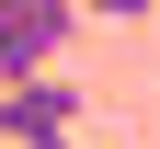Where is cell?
Wrapping results in <instances>:
<instances>
[{"label":"cell","instance_id":"1","mask_svg":"<svg viewBox=\"0 0 160 149\" xmlns=\"http://www.w3.org/2000/svg\"><path fill=\"white\" fill-rule=\"evenodd\" d=\"M69 35H80V0H0V92L57 80Z\"/></svg>","mask_w":160,"mask_h":149},{"label":"cell","instance_id":"2","mask_svg":"<svg viewBox=\"0 0 160 149\" xmlns=\"http://www.w3.org/2000/svg\"><path fill=\"white\" fill-rule=\"evenodd\" d=\"M69 126H80V80H69V69L0 92V138H12V149H69Z\"/></svg>","mask_w":160,"mask_h":149},{"label":"cell","instance_id":"3","mask_svg":"<svg viewBox=\"0 0 160 149\" xmlns=\"http://www.w3.org/2000/svg\"><path fill=\"white\" fill-rule=\"evenodd\" d=\"M69 149H80V138H69Z\"/></svg>","mask_w":160,"mask_h":149}]
</instances>
